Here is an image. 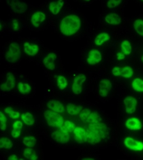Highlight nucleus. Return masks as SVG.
I'll list each match as a JSON object with an SVG mask.
<instances>
[{
    "instance_id": "obj_38",
    "label": "nucleus",
    "mask_w": 143,
    "mask_h": 160,
    "mask_svg": "<svg viewBox=\"0 0 143 160\" xmlns=\"http://www.w3.org/2000/svg\"><path fill=\"white\" fill-rule=\"evenodd\" d=\"M7 119L4 114H3L2 112H0V122H1V130L5 131L7 128Z\"/></svg>"
},
{
    "instance_id": "obj_5",
    "label": "nucleus",
    "mask_w": 143,
    "mask_h": 160,
    "mask_svg": "<svg viewBox=\"0 0 143 160\" xmlns=\"http://www.w3.org/2000/svg\"><path fill=\"white\" fill-rule=\"evenodd\" d=\"M8 5L11 11L18 15L24 13L28 10L26 3L21 0H7Z\"/></svg>"
},
{
    "instance_id": "obj_11",
    "label": "nucleus",
    "mask_w": 143,
    "mask_h": 160,
    "mask_svg": "<svg viewBox=\"0 0 143 160\" xmlns=\"http://www.w3.org/2000/svg\"><path fill=\"white\" fill-rule=\"evenodd\" d=\"M16 80L14 75L11 72L7 73L6 82L1 84L0 86L1 90L2 91H10L15 88Z\"/></svg>"
},
{
    "instance_id": "obj_21",
    "label": "nucleus",
    "mask_w": 143,
    "mask_h": 160,
    "mask_svg": "<svg viewBox=\"0 0 143 160\" xmlns=\"http://www.w3.org/2000/svg\"><path fill=\"white\" fill-rule=\"evenodd\" d=\"M110 39V34L106 32H102L97 34L94 40V43L98 46H100L104 45L105 43L108 42Z\"/></svg>"
},
{
    "instance_id": "obj_16",
    "label": "nucleus",
    "mask_w": 143,
    "mask_h": 160,
    "mask_svg": "<svg viewBox=\"0 0 143 160\" xmlns=\"http://www.w3.org/2000/svg\"><path fill=\"white\" fill-rule=\"evenodd\" d=\"M105 22L110 25L117 26L121 24L122 18L119 14L115 12H111L105 16Z\"/></svg>"
},
{
    "instance_id": "obj_4",
    "label": "nucleus",
    "mask_w": 143,
    "mask_h": 160,
    "mask_svg": "<svg viewBox=\"0 0 143 160\" xmlns=\"http://www.w3.org/2000/svg\"><path fill=\"white\" fill-rule=\"evenodd\" d=\"M45 120L49 126L60 128L63 125V118L59 114L53 110H47L44 112Z\"/></svg>"
},
{
    "instance_id": "obj_13",
    "label": "nucleus",
    "mask_w": 143,
    "mask_h": 160,
    "mask_svg": "<svg viewBox=\"0 0 143 160\" xmlns=\"http://www.w3.org/2000/svg\"><path fill=\"white\" fill-rule=\"evenodd\" d=\"M51 137L55 142L60 143H67L70 140V136L68 133L61 131H56L53 132Z\"/></svg>"
},
{
    "instance_id": "obj_14",
    "label": "nucleus",
    "mask_w": 143,
    "mask_h": 160,
    "mask_svg": "<svg viewBox=\"0 0 143 160\" xmlns=\"http://www.w3.org/2000/svg\"><path fill=\"white\" fill-rule=\"evenodd\" d=\"M124 104L125 106V111L129 114L134 113L136 109L137 101L136 99L131 97H127L124 100Z\"/></svg>"
},
{
    "instance_id": "obj_26",
    "label": "nucleus",
    "mask_w": 143,
    "mask_h": 160,
    "mask_svg": "<svg viewBox=\"0 0 143 160\" xmlns=\"http://www.w3.org/2000/svg\"><path fill=\"white\" fill-rule=\"evenodd\" d=\"M22 119L24 123L28 126H32L34 124L35 120L33 118V116L30 112H26L23 114L21 116Z\"/></svg>"
},
{
    "instance_id": "obj_24",
    "label": "nucleus",
    "mask_w": 143,
    "mask_h": 160,
    "mask_svg": "<svg viewBox=\"0 0 143 160\" xmlns=\"http://www.w3.org/2000/svg\"><path fill=\"white\" fill-rule=\"evenodd\" d=\"M121 49L122 52L125 55H130L132 52V46L130 41L127 40L123 41L121 44Z\"/></svg>"
},
{
    "instance_id": "obj_46",
    "label": "nucleus",
    "mask_w": 143,
    "mask_h": 160,
    "mask_svg": "<svg viewBox=\"0 0 143 160\" xmlns=\"http://www.w3.org/2000/svg\"><path fill=\"white\" fill-rule=\"evenodd\" d=\"M83 160H94V158H82Z\"/></svg>"
},
{
    "instance_id": "obj_28",
    "label": "nucleus",
    "mask_w": 143,
    "mask_h": 160,
    "mask_svg": "<svg viewBox=\"0 0 143 160\" xmlns=\"http://www.w3.org/2000/svg\"><path fill=\"white\" fill-rule=\"evenodd\" d=\"M86 121L88 123H99L102 121V118H101L100 116L99 115L97 112H93L90 114L89 117L86 119Z\"/></svg>"
},
{
    "instance_id": "obj_42",
    "label": "nucleus",
    "mask_w": 143,
    "mask_h": 160,
    "mask_svg": "<svg viewBox=\"0 0 143 160\" xmlns=\"http://www.w3.org/2000/svg\"><path fill=\"white\" fill-rule=\"evenodd\" d=\"M121 68L120 67L114 68L112 70V73L114 76H121Z\"/></svg>"
},
{
    "instance_id": "obj_25",
    "label": "nucleus",
    "mask_w": 143,
    "mask_h": 160,
    "mask_svg": "<svg viewBox=\"0 0 143 160\" xmlns=\"http://www.w3.org/2000/svg\"><path fill=\"white\" fill-rule=\"evenodd\" d=\"M133 26L136 33L140 36L143 37V20L137 19L134 21Z\"/></svg>"
},
{
    "instance_id": "obj_19",
    "label": "nucleus",
    "mask_w": 143,
    "mask_h": 160,
    "mask_svg": "<svg viewBox=\"0 0 143 160\" xmlns=\"http://www.w3.org/2000/svg\"><path fill=\"white\" fill-rule=\"evenodd\" d=\"M74 138L78 143H84L87 142L86 138V131L84 128L77 127L74 131Z\"/></svg>"
},
{
    "instance_id": "obj_34",
    "label": "nucleus",
    "mask_w": 143,
    "mask_h": 160,
    "mask_svg": "<svg viewBox=\"0 0 143 160\" xmlns=\"http://www.w3.org/2000/svg\"><path fill=\"white\" fill-rule=\"evenodd\" d=\"M37 140L33 136H28L23 139V143L28 147H33L35 145Z\"/></svg>"
},
{
    "instance_id": "obj_40",
    "label": "nucleus",
    "mask_w": 143,
    "mask_h": 160,
    "mask_svg": "<svg viewBox=\"0 0 143 160\" xmlns=\"http://www.w3.org/2000/svg\"><path fill=\"white\" fill-rule=\"evenodd\" d=\"M90 114H91V110H89V109L86 108L80 112L79 118L83 121H85L87 119V118L89 117Z\"/></svg>"
},
{
    "instance_id": "obj_37",
    "label": "nucleus",
    "mask_w": 143,
    "mask_h": 160,
    "mask_svg": "<svg viewBox=\"0 0 143 160\" xmlns=\"http://www.w3.org/2000/svg\"><path fill=\"white\" fill-rule=\"evenodd\" d=\"M4 112L7 114H9L10 118L13 119H17L20 116L19 112H15L11 107H8L7 108H6L4 110Z\"/></svg>"
},
{
    "instance_id": "obj_33",
    "label": "nucleus",
    "mask_w": 143,
    "mask_h": 160,
    "mask_svg": "<svg viewBox=\"0 0 143 160\" xmlns=\"http://www.w3.org/2000/svg\"><path fill=\"white\" fill-rule=\"evenodd\" d=\"M133 73L134 72L132 68L128 66L121 68V76L124 78H131L133 75Z\"/></svg>"
},
{
    "instance_id": "obj_12",
    "label": "nucleus",
    "mask_w": 143,
    "mask_h": 160,
    "mask_svg": "<svg viewBox=\"0 0 143 160\" xmlns=\"http://www.w3.org/2000/svg\"><path fill=\"white\" fill-rule=\"evenodd\" d=\"M99 94L103 98L107 97L112 89V85L110 80L104 79L99 82Z\"/></svg>"
},
{
    "instance_id": "obj_41",
    "label": "nucleus",
    "mask_w": 143,
    "mask_h": 160,
    "mask_svg": "<svg viewBox=\"0 0 143 160\" xmlns=\"http://www.w3.org/2000/svg\"><path fill=\"white\" fill-rule=\"evenodd\" d=\"M21 133V129L13 128L11 132V136L14 138H17L20 136Z\"/></svg>"
},
{
    "instance_id": "obj_2",
    "label": "nucleus",
    "mask_w": 143,
    "mask_h": 160,
    "mask_svg": "<svg viewBox=\"0 0 143 160\" xmlns=\"http://www.w3.org/2000/svg\"><path fill=\"white\" fill-rule=\"evenodd\" d=\"M47 16L45 11L37 10L33 12L30 16L29 22L32 28L38 29L46 22Z\"/></svg>"
},
{
    "instance_id": "obj_43",
    "label": "nucleus",
    "mask_w": 143,
    "mask_h": 160,
    "mask_svg": "<svg viewBox=\"0 0 143 160\" xmlns=\"http://www.w3.org/2000/svg\"><path fill=\"white\" fill-rule=\"evenodd\" d=\"M13 128H18V129H22L23 128V123L21 121H16L13 124Z\"/></svg>"
},
{
    "instance_id": "obj_49",
    "label": "nucleus",
    "mask_w": 143,
    "mask_h": 160,
    "mask_svg": "<svg viewBox=\"0 0 143 160\" xmlns=\"http://www.w3.org/2000/svg\"><path fill=\"white\" fill-rule=\"evenodd\" d=\"M140 1H142V2H143V0H140Z\"/></svg>"
},
{
    "instance_id": "obj_23",
    "label": "nucleus",
    "mask_w": 143,
    "mask_h": 160,
    "mask_svg": "<svg viewBox=\"0 0 143 160\" xmlns=\"http://www.w3.org/2000/svg\"><path fill=\"white\" fill-rule=\"evenodd\" d=\"M82 107L81 106L76 105L71 103H68L67 106V110L68 114L71 115H77L79 114L82 110Z\"/></svg>"
},
{
    "instance_id": "obj_32",
    "label": "nucleus",
    "mask_w": 143,
    "mask_h": 160,
    "mask_svg": "<svg viewBox=\"0 0 143 160\" xmlns=\"http://www.w3.org/2000/svg\"><path fill=\"white\" fill-rule=\"evenodd\" d=\"M132 87L136 91L143 92V80L140 78H136L133 80Z\"/></svg>"
},
{
    "instance_id": "obj_18",
    "label": "nucleus",
    "mask_w": 143,
    "mask_h": 160,
    "mask_svg": "<svg viewBox=\"0 0 143 160\" xmlns=\"http://www.w3.org/2000/svg\"><path fill=\"white\" fill-rule=\"evenodd\" d=\"M86 138L87 142L92 145L100 142L102 139L101 136L98 132L89 129L86 131Z\"/></svg>"
},
{
    "instance_id": "obj_31",
    "label": "nucleus",
    "mask_w": 143,
    "mask_h": 160,
    "mask_svg": "<svg viewBox=\"0 0 143 160\" xmlns=\"http://www.w3.org/2000/svg\"><path fill=\"white\" fill-rule=\"evenodd\" d=\"M18 89L19 92L22 94H28L31 91V88L29 84L23 83L22 82H19L18 84Z\"/></svg>"
},
{
    "instance_id": "obj_1",
    "label": "nucleus",
    "mask_w": 143,
    "mask_h": 160,
    "mask_svg": "<svg viewBox=\"0 0 143 160\" xmlns=\"http://www.w3.org/2000/svg\"><path fill=\"white\" fill-rule=\"evenodd\" d=\"M83 22L81 17L76 13H68L59 21L58 30L65 37H72L76 35L82 29Z\"/></svg>"
},
{
    "instance_id": "obj_45",
    "label": "nucleus",
    "mask_w": 143,
    "mask_h": 160,
    "mask_svg": "<svg viewBox=\"0 0 143 160\" xmlns=\"http://www.w3.org/2000/svg\"><path fill=\"white\" fill-rule=\"evenodd\" d=\"M8 160H18V157L17 155H11L9 158H8Z\"/></svg>"
},
{
    "instance_id": "obj_3",
    "label": "nucleus",
    "mask_w": 143,
    "mask_h": 160,
    "mask_svg": "<svg viewBox=\"0 0 143 160\" xmlns=\"http://www.w3.org/2000/svg\"><path fill=\"white\" fill-rule=\"evenodd\" d=\"M21 57V47L17 42H11L5 55L6 60L9 63H14L18 61Z\"/></svg>"
},
{
    "instance_id": "obj_8",
    "label": "nucleus",
    "mask_w": 143,
    "mask_h": 160,
    "mask_svg": "<svg viewBox=\"0 0 143 160\" xmlns=\"http://www.w3.org/2000/svg\"><path fill=\"white\" fill-rule=\"evenodd\" d=\"M89 129L91 130L97 131L100 134L103 139H106L109 135V130L107 127L104 123H91L89 125Z\"/></svg>"
},
{
    "instance_id": "obj_30",
    "label": "nucleus",
    "mask_w": 143,
    "mask_h": 160,
    "mask_svg": "<svg viewBox=\"0 0 143 160\" xmlns=\"http://www.w3.org/2000/svg\"><path fill=\"white\" fill-rule=\"evenodd\" d=\"M13 147V143L11 140L6 137L0 139V148L5 149H10Z\"/></svg>"
},
{
    "instance_id": "obj_9",
    "label": "nucleus",
    "mask_w": 143,
    "mask_h": 160,
    "mask_svg": "<svg viewBox=\"0 0 143 160\" xmlns=\"http://www.w3.org/2000/svg\"><path fill=\"white\" fill-rule=\"evenodd\" d=\"M102 60V54L98 49H93L89 50L87 58V63L94 65L100 63Z\"/></svg>"
},
{
    "instance_id": "obj_36",
    "label": "nucleus",
    "mask_w": 143,
    "mask_h": 160,
    "mask_svg": "<svg viewBox=\"0 0 143 160\" xmlns=\"http://www.w3.org/2000/svg\"><path fill=\"white\" fill-rule=\"evenodd\" d=\"M123 0H108L106 6L110 9H114L118 7L122 2Z\"/></svg>"
},
{
    "instance_id": "obj_44",
    "label": "nucleus",
    "mask_w": 143,
    "mask_h": 160,
    "mask_svg": "<svg viewBox=\"0 0 143 160\" xmlns=\"http://www.w3.org/2000/svg\"><path fill=\"white\" fill-rule=\"evenodd\" d=\"M116 56H117V58L118 60H124L125 58V55L122 52H118L117 55H116Z\"/></svg>"
},
{
    "instance_id": "obj_10",
    "label": "nucleus",
    "mask_w": 143,
    "mask_h": 160,
    "mask_svg": "<svg viewBox=\"0 0 143 160\" xmlns=\"http://www.w3.org/2000/svg\"><path fill=\"white\" fill-rule=\"evenodd\" d=\"M124 143L128 148L132 151H141L143 150V142L131 137L125 138Z\"/></svg>"
},
{
    "instance_id": "obj_15",
    "label": "nucleus",
    "mask_w": 143,
    "mask_h": 160,
    "mask_svg": "<svg viewBox=\"0 0 143 160\" xmlns=\"http://www.w3.org/2000/svg\"><path fill=\"white\" fill-rule=\"evenodd\" d=\"M57 59V55L54 52H49L43 60V64L46 69L49 70H54L55 69V62Z\"/></svg>"
},
{
    "instance_id": "obj_7",
    "label": "nucleus",
    "mask_w": 143,
    "mask_h": 160,
    "mask_svg": "<svg viewBox=\"0 0 143 160\" xmlns=\"http://www.w3.org/2000/svg\"><path fill=\"white\" fill-rule=\"evenodd\" d=\"M86 80V77L84 74H79L74 78L73 86L72 91L76 95H78L82 92L83 90V84Z\"/></svg>"
},
{
    "instance_id": "obj_48",
    "label": "nucleus",
    "mask_w": 143,
    "mask_h": 160,
    "mask_svg": "<svg viewBox=\"0 0 143 160\" xmlns=\"http://www.w3.org/2000/svg\"><path fill=\"white\" fill-rule=\"evenodd\" d=\"M141 61L143 62V55L142 56V57H141Z\"/></svg>"
},
{
    "instance_id": "obj_22",
    "label": "nucleus",
    "mask_w": 143,
    "mask_h": 160,
    "mask_svg": "<svg viewBox=\"0 0 143 160\" xmlns=\"http://www.w3.org/2000/svg\"><path fill=\"white\" fill-rule=\"evenodd\" d=\"M47 108L50 110L59 113H62L64 112V107L62 103L58 100H50L47 103Z\"/></svg>"
},
{
    "instance_id": "obj_17",
    "label": "nucleus",
    "mask_w": 143,
    "mask_h": 160,
    "mask_svg": "<svg viewBox=\"0 0 143 160\" xmlns=\"http://www.w3.org/2000/svg\"><path fill=\"white\" fill-rule=\"evenodd\" d=\"M23 48L25 53L29 56H35L39 52V46L30 42H24L23 45Z\"/></svg>"
},
{
    "instance_id": "obj_39",
    "label": "nucleus",
    "mask_w": 143,
    "mask_h": 160,
    "mask_svg": "<svg viewBox=\"0 0 143 160\" xmlns=\"http://www.w3.org/2000/svg\"><path fill=\"white\" fill-rule=\"evenodd\" d=\"M64 127L67 129L68 132H72L74 130L76 126L74 123L69 121H66L64 122Z\"/></svg>"
},
{
    "instance_id": "obj_47",
    "label": "nucleus",
    "mask_w": 143,
    "mask_h": 160,
    "mask_svg": "<svg viewBox=\"0 0 143 160\" xmlns=\"http://www.w3.org/2000/svg\"><path fill=\"white\" fill-rule=\"evenodd\" d=\"M82 1L85 2H89L91 1V0H82Z\"/></svg>"
},
{
    "instance_id": "obj_6",
    "label": "nucleus",
    "mask_w": 143,
    "mask_h": 160,
    "mask_svg": "<svg viewBox=\"0 0 143 160\" xmlns=\"http://www.w3.org/2000/svg\"><path fill=\"white\" fill-rule=\"evenodd\" d=\"M64 6V0H53L49 3L48 9L51 15L58 16L61 12Z\"/></svg>"
},
{
    "instance_id": "obj_27",
    "label": "nucleus",
    "mask_w": 143,
    "mask_h": 160,
    "mask_svg": "<svg viewBox=\"0 0 143 160\" xmlns=\"http://www.w3.org/2000/svg\"><path fill=\"white\" fill-rule=\"evenodd\" d=\"M23 155L25 158L28 159V160H37L38 158L34 150L32 148H31V147L26 148L24 149Z\"/></svg>"
},
{
    "instance_id": "obj_35",
    "label": "nucleus",
    "mask_w": 143,
    "mask_h": 160,
    "mask_svg": "<svg viewBox=\"0 0 143 160\" xmlns=\"http://www.w3.org/2000/svg\"><path fill=\"white\" fill-rule=\"evenodd\" d=\"M57 85L58 88L61 90H63L67 88L68 82L65 77L62 76H59L57 78Z\"/></svg>"
},
{
    "instance_id": "obj_20",
    "label": "nucleus",
    "mask_w": 143,
    "mask_h": 160,
    "mask_svg": "<svg viewBox=\"0 0 143 160\" xmlns=\"http://www.w3.org/2000/svg\"><path fill=\"white\" fill-rule=\"evenodd\" d=\"M125 126L131 130H140L142 128L141 122L135 118H130L126 121Z\"/></svg>"
},
{
    "instance_id": "obj_29",
    "label": "nucleus",
    "mask_w": 143,
    "mask_h": 160,
    "mask_svg": "<svg viewBox=\"0 0 143 160\" xmlns=\"http://www.w3.org/2000/svg\"><path fill=\"white\" fill-rule=\"evenodd\" d=\"M10 27L13 32H18L22 28L21 21L18 19H12L10 22Z\"/></svg>"
}]
</instances>
